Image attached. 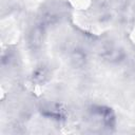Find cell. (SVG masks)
I'll list each match as a JSON object with an SVG mask.
<instances>
[{
	"instance_id": "obj_3",
	"label": "cell",
	"mask_w": 135,
	"mask_h": 135,
	"mask_svg": "<svg viewBox=\"0 0 135 135\" xmlns=\"http://www.w3.org/2000/svg\"><path fill=\"white\" fill-rule=\"evenodd\" d=\"M102 56L110 60V61H118L123 57V53L121 50L114 47V46H108L103 50V54Z\"/></svg>"
},
{
	"instance_id": "obj_1",
	"label": "cell",
	"mask_w": 135,
	"mask_h": 135,
	"mask_svg": "<svg viewBox=\"0 0 135 135\" xmlns=\"http://www.w3.org/2000/svg\"><path fill=\"white\" fill-rule=\"evenodd\" d=\"M44 36V30L42 26L37 25L31 30L27 37V43L32 50H37L41 46Z\"/></svg>"
},
{
	"instance_id": "obj_4",
	"label": "cell",
	"mask_w": 135,
	"mask_h": 135,
	"mask_svg": "<svg viewBox=\"0 0 135 135\" xmlns=\"http://www.w3.org/2000/svg\"><path fill=\"white\" fill-rule=\"evenodd\" d=\"M33 79L38 83H43L49 79V70L44 66H40L35 70L33 74Z\"/></svg>"
},
{
	"instance_id": "obj_2",
	"label": "cell",
	"mask_w": 135,
	"mask_h": 135,
	"mask_svg": "<svg viewBox=\"0 0 135 135\" xmlns=\"http://www.w3.org/2000/svg\"><path fill=\"white\" fill-rule=\"evenodd\" d=\"M98 114L102 119V122L105 127L108 128H113L115 126L116 119H115V115L113 113V111L111 109L108 108H99L98 110Z\"/></svg>"
}]
</instances>
